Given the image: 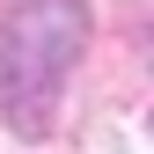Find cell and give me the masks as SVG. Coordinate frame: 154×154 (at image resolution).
<instances>
[{
    "instance_id": "6da1fadb",
    "label": "cell",
    "mask_w": 154,
    "mask_h": 154,
    "mask_svg": "<svg viewBox=\"0 0 154 154\" xmlns=\"http://www.w3.org/2000/svg\"><path fill=\"white\" fill-rule=\"evenodd\" d=\"M81 44H88V0H22L0 22V118L15 125V140L51 132Z\"/></svg>"
}]
</instances>
